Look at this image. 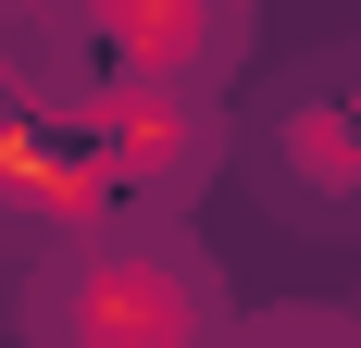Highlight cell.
I'll return each mask as SVG.
<instances>
[{"label": "cell", "instance_id": "6da1fadb", "mask_svg": "<svg viewBox=\"0 0 361 348\" xmlns=\"http://www.w3.org/2000/svg\"><path fill=\"white\" fill-rule=\"evenodd\" d=\"M187 274L149 261V249H87L50 274V348H187Z\"/></svg>", "mask_w": 361, "mask_h": 348}, {"label": "cell", "instance_id": "7a4b0ae2", "mask_svg": "<svg viewBox=\"0 0 361 348\" xmlns=\"http://www.w3.org/2000/svg\"><path fill=\"white\" fill-rule=\"evenodd\" d=\"M224 25H237V0H112V37L137 50L149 87H187V75L224 50Z\"/></svg>", "mask_w": 361, "mask_h": 348}]
</instances>
